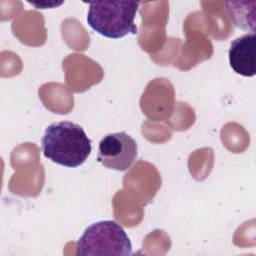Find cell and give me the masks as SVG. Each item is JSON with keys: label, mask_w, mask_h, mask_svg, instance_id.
Masks as SVG:
<instances>
[{"label": "cell", "mask_w": 256, "mask_h": 256, "mask_svg": "<svg viewBox=\"0 0 256 256\" xmlns=\"http://www.w3.org/2000/svg\"><path fill=\"white\" fill-rule=\"evenodd\" d=\"M44 156L52 162L77 168L86 162L92 152V142L84 129L73 122L52 123L42 138Z\"/></svg>", "instance_id": "cell-1"}, {"label": "cell", "mask_w": 256, "mask_h": 256, "mask_svg": "<svg viewBox=\"0 0 256 256\" xmlns=\"http://www.w3.org/2000/svg\"><path fill=\"white\" fill-rule=\"evenodd\" d=\"M140 2L94 1L89 2L87 22L98 34L109 39H120L138 33L135 17Z\"/></svg>", "instance_id": "cell-2"}, {"label": "cell", "mask_w": 256, "mask_h": 256, "mask_svg": "<svg viewBox=\"0 0 256 256\" xmlns=\"http://www.w3.org/2000/svg\"><path fill=\"white\" fill-rule=\"evenodd\" d=\"M76 255H131L132 244L123 227L105 220L91 224L77 242Z\"/></svg>", "instance_id": "cell-3"}, {"label": "cell", "mask_w": 256, "mask_h": 256, "mask_svg": "<svg viewBox=\"0 0 256 256\" xmlns=\"http://www.w3.org/2000/svg\"><path fill=\"white\" fill-rule=\"evenodd\" d=\"M138 156L136 141L125 132L106 135L99 143L97 160L104 167L127 171Z\"/></svg>", "instance_id": "cell-4"}, {"label": "cell", "mask_w": 256, "mask_h": 256, "mask_svg": "<svg viewBox=\"0 0 256 256\" xmlns=\"http://www.w3.org/2000/svg\"><path fill=\"white\" fill-rule=\"evenodd\" d=\"M228 55L230 66L237 74L253 77L256 73L255 33L243 35L232 41Z\"/></svg>", "instance_id": "cell-5"}, {"label": "cell", "mask_w": 256, "mask_h": 256, "mask_svg": "<svg viewBox=\"0 0 256 256\" xmlns=\"http://www.w3.org/2000/svg\"><path fill=\"white\" fill-rule=\"evenodd\" d=\"M248 2L226 1L228 15L236 27L246 31L255 32V6L248 8Z\"/></svg>", "instance_id": "cell-6"}]
</instances>
